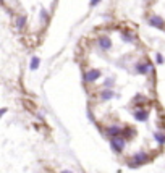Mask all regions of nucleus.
I'll use <instances>...</instances> for the list:
<instances>
[{"label": "nucleus", "mask_w": 165, "mask_h": 173, "mask_svg": "<svg viewBox=\"0 0 165 173\" xmlns=\"http://www.w3.org/2000/svg\"><path fill=\"white\" fill-rule=\"evenodd\" d=\"M133 117H134L136 121H147V118H149V112H147V110H134Z\"/></svg>", "instance_id": "nucleus-8"}, {"label": "nucleus", "mask_w": 165, "mask_h": 173, "mask_svg": "<svg viewBox=\"0 0 165 173\" xmlns=\"http://www.w3.org/2000/svg\"><path fill=\"white\" fill-rule=\"evenodd\" d=\"M121 41H123V42H126V44L134 42V36H133L130 31H125V33H121Z\"/></svg>", "instance_id": "nucleus-13"}, {"label": "nucleus", "mask_w": 165, "mask_h": 173, "mask_svg": "<svg viewBox=\"0 0 165 173\" xmlns=\"http://www.w3.org/2000/svg\"><path fill=\"white\" fill-rule=\"evenodd\" d=\"M60 173H73V171H70V170H62Z\"/></svg>", "instance_id": "nucleus-18"}, {"label": "nucleus", "mask_w": 165, "mask_h": 173, "mask_svg": "<svg viewBox=\"0 0 165 173\" xmlns=\"http://www.w3.org/2000/svg\"><path fill=\"white\" fill-rule=\"evenodd\" d=\"M152 70H154L152 63H138L136 65V73H139V74H147Z\"/></svg>", "instance_id": "nucleus-6"}, {"label": "nucleus", "mask_w": 165, "mask_h": 173, "mask_svg": "<svg viewBox=\"0 0 165 173\" xmlns=\"http://www.w3.org/2000/svg\"><path fill=\"white\" fill-rule=\"evenodd\" d=\"M39 65H41V59L34 55L33 59H31V63H29V70H31V71H36V70L39 68Z\"/></svg>", "instance_id": "nucleus-12"}, {"label": "nucleus", "mask_w": 165, "mask_h": 173, "mask_svg": "<svg viewBox=\"0 0 165 173\" xmlns=\"http://www.w3.org/2000/svg\"><path fill=\"white\" fill-rule=\"evenodd\" d=\"M99 97L105 102V100H110V99H113V97H118V94H115L112 89H105V88H104V89L101 91V94H99Z\"/></svg>", "instance_id": "nucleus-7"}, {"label": "nucleus", "mask_w": 165, "mask_h": 173, "mask_svg": "<svg viewBox=\"0 0 165 173\" xmlns=\"http://www.w3.org/2000/svg\"><path fill=\"white\" fill-rule=\"evenodd\" d=\"M99 2H101V0H91V5H92V7H95Z\"/></svg>", "instance_id": "nucleus-16"}, {"label": "nucleus", "mask_w": 165, "mask_h": 173, "mask_svg": "<svg viewBox=\"0 0 165 173\" xmlns=\"http://www.w3.org/2000/svg\"><path fill=\"white\" fill-rule=\"evenodd\" d=\"M102 76V71L97 70V68H91L89 71H86L84 74V83H95Z\"/></svg>", "instance_id": "nucleus-3"}, {"label": "nucleus", "mask_w": 165, "mask_h": 173, "mask_svg": "<svg viewBox=\"0 0 165 173\" xmlns=\"http://www.w3.org/2000/svg\"><path fill=\"white\" fill-rule=\"evenodd\" d=\"M155 60H157V63L159 65H162L165 60H163V57H162V53H155Z\"/></svg>", "instance_id": "nucleus-15"}, {"label": "nucleus", "mask_w": 165, "mask_h": 173, "mask_svg": "<svg viewBox=\"0 0 165 173\" xmlns=\"http://www.w3.org/2000/svg\"><path fill=\"white\" fill-rule=\"evenodd\" d=\"M113 84H115V83H113L112 78H107V79L104 81V88H105V89H112V88H113Z\"/></svg>", "instance_id": "nucleus-14"}, {"label": "nucleus", "mask_w": 165, "mask_h": 173, "mask_svg": "<svg viewBox=\"0 0 165 173\" xmlns=\"http://www.w3.org/2000/svg\"><path fill=\"white\" fill-rule=\"evenodd\" d=\"M5 113H7V109H2V110H0V117H3Z\"/></svg>", "instance_id": "nucleus-17"}, {"label": "nucleus", "mask_w": 165, "mask_h": 173, "mask_svg": "<svg viewBox=\"0 0 165 173\" xmlns=\"http://www.w3.org/2000/svg\"><path fill=\"white\" fill-rule=\"evenodd\" d=\"M152 136H154L155 141H157L159 146H165V133H162V131H155Z\"/></svg>", "instance_id": "nucleus-11"}, {"label": "nucleus", "mask_w": 165, "mask_h": 173, "mask_svg": "<svg viewBox=\"0 0 165 173\" xmlns=\"http://www.w3.org/2000/svg\"><path fill=\"white\" fill-rule=\"evenodd\" d=\"M99 45H101V49H104V50H110L112 49V41L107 36H102L99 39Z\"/></svg>", "instance_id": "nucleus-9"}, {"label": "nucleus", "mask_w": 165, "mask_h": 173, "mask_svg": "<svg viewBox=\"0 0 165 173\" xmlns=\"http://www.w3.org/2000/svg\"><path fill=\"white\" fill-rule=\"evenodd\" d=\"M163 31H165V29H163Z\"/></svg>", "instance_id": "nucleus-19"}, {"label": "nucleus", "mask_w": 165, "mask_h": 173, "mask_svg": "<svg viewBox=\"0 0 165 173\" xmlns=\"http://www.w3.org/2000/svg\"><path fill=\"white\" fill-rule=\"evenodd\" d=\"M110 147L113 152L116 154H121L126 147V139L123 136H115V138H110Z\"/></svg>", "instance_id": "nucleus-2"}, {"label": "nucleus", "mask_w": 165, "mask_h": 173, "mask_svg": "<svg viewBox=\"0 0 165 173\" xmlns=\"http://www.w3.org/2000/svg\"><path fill=\"white\" fill-rule=\"evenodd\" d=\"M26 21H28V18H26L24 15H19V16H16V21H15L16 29H18V31H23V28L26 26Z\"/></svg>", "instance_id": "nucleus-10"}, {"label": "nucleus", "mask_w": 165, "mask_h": 173, "mask_svg": "<svg viewBox=\"0 0 165 173\" xmlns=\"http://www.w3.org/2000/svg\"><path fill=\"white\" fill-rule=\"evenodd\" d=\"M146 162H149L147 152L139 150V152H136L134 155L131 157V162H128V165L130 167H139V165H142V163H146Z\"/></svg>", "instance_id": "nucleus-1"}, {"label": "nucleus", "mask_w": 165, "mask_h": 173, "mask_svg": "<svg viewBox=\"0 0 165 173\" xmlns=\"http://www.w3.org/2000/svg\"><path fill=\"white\" fill-rule=\"evenodd\" d=\"M105 134L110 138H115V136H121L123 134V128L118 126V125H110V126L105 128Z\"/></svg>", "instance_id": "nucleus-4"}, {"label": "nucleus", "mask_w": 165, "mask_h": 173, "mask_svg": "<svg viewBox=\"0 0 165 173\" xmlns=\"http://www.w3.org/2000/svg\"><path fill=\"white\" fill-rule=\"evenodd\" d=\"M147 23H149L152 28H157V29H163V28H165V21H163V18H162V16H159V15L151 16L149 20H147Z\"/></svg>", "instance_id": "nucleus-5"}]
</instances>
